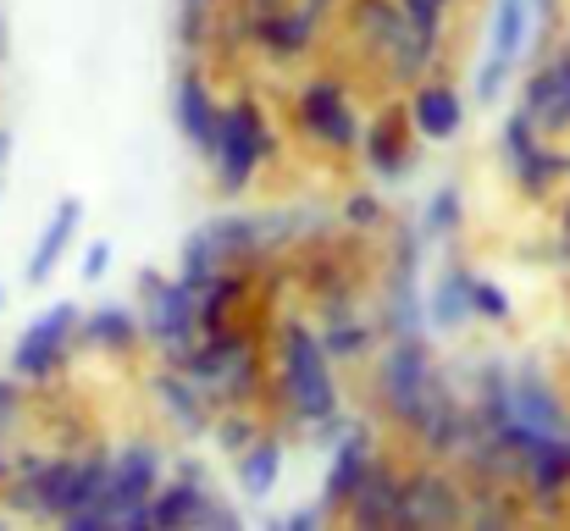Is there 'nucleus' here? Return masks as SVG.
<instances>
[{
	"instance_id": "1",
	"label": "nucleus",
	"mask_w": 570,
	"mask_h": 531,
	"mask_svg": "<svg viewBox=\"0 0 570 531\" xmlns=\"http://www.w3.org/2000/svg\"><path fill=\"white\" fill-rule=\"evenodd\" d=\"M277 399L299 426H322L327 415L344 410L333 360L322 350V338L305 322H283L277 327Z\"/></svg>"
},
{
	"instance_id": "2",
	"label": "nucleus",
	"mask_w": 570,
	"mask_h": 531,
	"mask_svg": "<svg viewBox=\"0 0 570 531\" xmlns=\"http://www.w3.org/2000/svg\"><path fill=\"white\" fill-rule=\"evenodd\" d=\"M438 387H443V371H438L432 344H426L421 333L387 338V350L377 354V404L387 410V421H399V426L410 432Z\"/></svg>"
},
{
	"instance_id": "3",
	"label": "nucleus",
	"mask_w": 570,
	"mask_h": 531,
	"mask_svg": "<svg viewBox=\"0 0 570 531\" xmlns=\"http://www.w3.org/2000/svg\"><path fill=\"white\" fill-rule=\"evenodd\" d=\"M184 371L210 393L216 410L249 404V393H255V382H261V371H255V344H249V333L233 327V322L199 333L194 350L184 354Z\"/></svg>"
},
{
	"instance_id": "4",
	"label": "nucleus",
	"mask_w": 570,
	"mask_h": 531,
	"mask_svg": "<svg viewBox=\"0 0 570 531\" xmlns=\"http://www.w3.org/2000/svg\"><path fill=\"white\" fill-rule=\"evenodd\" d=\"M272 150H277V139H272V122H266V111H261V100H233V106H222V122H216V145H210V167H216V188L222 194H244L255 173L272 161Z\"/></svg>"
},
{
	"instance_id": "5",
	"label": "nucleus",
	"mask_w": 570,
	"mask_h": 531,
	"mask_svg": "<svg viewBox=\"0 0 570 531\" xmlns=\"http://www.w3.org/2000/svg\"><path fill=\"white\" fill-rule=\"evenodd\" d=\"M161 476H167V454L156 443H145V437L122 443L111 454V465H106V488H100V504H95L106 515V527L122 531L150 527V493L161 488Z\"/></svg>"
},
{
	"instance_id": "6",
	"label": "nucleus",
	"mask_w": 570,
	"mask_h": 531,
	"mask_svg": "<svg viewBox=\"0 0 570 531\" xmlns=\"http://www.w3.org/2000/svg\"><path fill=\"white\" fill-rule=\"evenodd\" d=\"M139 338L156 350L161 365H184V354L199 338V305H194L189 283H167L161 272L139 277Z\"/></svg>"
},
{
	"instance_id": "7",
	"label": "nucleus",
	"mask_w": 570,
	"mask_h": 531,
	"mask_svg": "<svg viewBox=\"0 0 570 531\" xmlns=\"http://www.w3.org/2000/svg\"><path fill=\"white\" fill-rule=\"evenodd\" d=\"M532 0H493V17H488V50L476 61V106H493L504 100L510 78L521 72V56L532 45Z\"/></svg>"
},
{
	"instance_id": "8",
	"label": "nucleus",
	"mask_w": 570,
	"mask_h": 531,
	"mask_svg": "<svg viewBox=\"0 0 570 531\" xmlns=\"http://www.w3.org/2000/svg\"><path fill=\"white\" fill-rule=\"evenodd\" d=\"M78 322H83V305H72V299L45 305L11 344V382H50L78 344Z\"/></svg>"
},
{
	"instance_id": "9",
	"label": "nucleus",
	"mask_w": 570,
	"mask_h": 531,
	"mask_svg": "<svg viewBox=\"0 0 570 531\" xmlns=\"http://www.w3.org/2000/svg\"><path fill=\"white\" fill-rule=\"evenodd\" d=\"M294 122L305 128L311 145H322V150H333V156L361 150V117H355V106H350V83H344V78H327V72L305 78L299 95H294Z\"/></svg>"
},
{
	"instance_id": "10",
	"label": "nucleus",
	"mask_w": 570,
	"mask_h": 531,
	"mask_svg": "<svg viewBox=\"0 0 570 531\" xmlns=\"http://www.w3.org/2000/svg\"><path fill=\"white\" fill-rule=\"evenodd\" d=\"M421 227H404L399 233V249L387 260V283H382V327L387 338L399 333H426V294H421Z\"/></svg>"
},
{
	"instance_id": "11",
	"label": "nucleus",
	"mask_w": 570,
	"mask_h": 531,
	"mask_svg": "<svg viewBox=\"0 0 570 531\" xmlns=\"http://www.w3.org/2000/svg\"><path fill=\"white\" fill-rule=\"evenodd\" d=\"M150 399H156V410L167 415V426H173V432H184V437H205V432H210V421H216L210 393L194 382L184 365L156 371V376H150Z\"/></svg>"
},
{
	"instance_id": "12",
	"label": "nucleus",
	"mask_w": 570,
	"mask_h": 531,
	"mask_svg": "<svg viewBox=\"0 0 570 531\" xmlns=\"http://www.w3.org/2000/svg\"><path fill=\"white\" fill-rule=\"evenodd\" d=\"M521 111H532V122L543 134H566L570 128V39L554 45V56L521 83Z\"/></svg>"
},
{
	"instance_id": "13",
	"label": "nucleus",
	"mask_w": 570,
	"mask_h": 531,
	"mask_svg": "<svg viewBox=\"0 0 570 531\" xmlns=\"http://www.w3.org/2000/svg\"><path fill=\"white\" fill-rule=\"evenodd\" d=\"M410 128L426 145H454L465 128V95L449 78H421L410 95Z\"/></svg>"
},
{
	"instance_id": "14",
	"label": "nucleus",
	"mask_w": 570,
	"mask_h": 531,
	"mask_svg": "<svg viewBox=\"0 0 570 531\" xmlns=\"http://www.w3.org/2000/svg\"><path fill=\"white\" fill-rule=\"evenodd\" d=\"M372 460H377L372 426H366V421H350V426L338 432V449H333V465H327V482H322V510H327V515L355 499V488L366 482Z\"/></svg>"
},
{
	"instance_id": "15",
	"label": "nucleus",
	"mask_w": 570,
	"mask_h": 531,
	"mask_svg": "<svg viewBox=\"0 0 570 531\" xmlns=\"http://www.w3.org/2000/svg\"><path fill=\"white\" fill-rule=\"evenodd\" d=\"M454 521H465V493H460L443 471H415V476H404L399 527H454Z\"/></svg>"
},
{
	"instance_id": "16",
	"label": "nucleus",
	"mask_w": 570,
	"mask_h": 531,
	"mask_svg": "<svg viewBox=\"0 0 570 531\" xmlns=\"http://www.w3.org/2000/svg\"><path fill=\"white\" fill-rule=\"evenodd\" d=\"M173 117H178V128H184V139H189L199 156H210V145H216V122H222V100H216V89H210V78L189 67L184 78H178V89H173Z\"/></svg>"
},
{
	"instance_id": "17",
	"label": "nucleus",
	"mask_w": 570,
	"mask_h": 531,
	"mask_svg": "<svg viewBox=\"0 0 570 531\" xmlns=\"http://www.w3.org/2000/svg\"><path fill=\"white\" fill-rule=\"evenodd\" d=\"M78 222H83V199H56V210H50V222H45V233L33 238V249H28V266H22V283L28 288H45L50 277H56V266H61V255L72 249V238H78Z\"/></svg>"
},
{
	"instance_id": "18",
	"label": "nucleus",
	"mask_w": 570,
	"mask_h": 531,
	"mask_svg": "<svg viewBox=\"0 0 570 531\" xmlns=\"http://www.w3.org/2000/svg\"><path fill=\"white\" fill-rule=\"evenodd\" d=\"M399 499H404V471L372 460V471H366V482L355 488V499L344 504V515H350L355 527H399Z\"/></svg>"
},
{
	"instance_id": "19",
	"label": "nucleus",
	"mask_w": 570,
	"mask_h": 531,
	"mask_svg": "<svg viewBox=\"0 0 570 531\" xmlns=\"http://www.w3.org/2000/svg\"><path fill=\"white\" fill-rule=\"evenodd\" d=\"M316 6H277V11H261V22H255V33H261V45H266V56H277V61H299L305 50H311V39H316Z\"/></svg>"
},
{
	"instance_id": "20",
	"label": "nucleus",
	"mask_w": 570,
	"mask_h": 531,
	"mask_svg": "<svg viewBox=\"0 0 570 531\" xmlns=\"http://www.w3.org/2000/svg\"><path fill=\"white\" fill-rule=\"evenodd\" d=\"M471 266H443L426 288V327L432 333H460L471 322Z\"/></svg>"
},
{
	"instance_id": "21",
	"label": "nucleus",
	"mask_w": 570,
	"mask_h": 531,
	"mask_svg": "<svg viewBox=\"0 0 570 531\" xmlns=\"http://www.w3.org/2000/svg\"><path fill=\"white\" fill-rule=\"evenodd\" d=\"M78 344L100 354H128L139 344V305H95L78 322Z\"/></svg>"
},
{
	"instance_id": "22",
	"label": "nucleus",
	"mask_w": 570,
	"mask_h": 531,
	"mask_svg": "<svg viewBox=\"0 0 570 531\" xmlns=\"http://www.w3.org/2000/svg\"><path fill=\"white\" fill-rule=\"evenodd\" d=\"M205 504H210L205 482H189V476L167 482V476H161V488L150 493V527H161V531L199 527V521H205Z\"/></svg>"
},
{
	"instance_id": "23",
	"label": "nucleus",
	"mask_w": 570,
	"mask_h": 531,
	"mask_svg": "<svg viewBox=\"0 0 570 531\" xmlns=\"http://www.w3.org/2000/svg\"><path fill=\"white\" fill-rule=\"evenodd\" d=\"M233 460H238V493L244 499H266L277 488V476H283V443L272 432H255Z\"/></svg>"
},
{
	"instance_id": "24",
	"label": "nucleus",
	"mask_w": 570,
	"mask_h": 531,
	"mask_svg": "<svg viewBox=\"0 0 570 531\" xmlns=\"http://www.w3.org/2000/svg\"><path fill=\"white\" fill-rule=\"evenodd\" d=\"M361 150H366V167H372L382 183H399V177L410 173V150H404V134H399L393 117L361 128Z\"/></svg>"
},
{
	"instance_id": "25",
	"label": "nucleus",
	"mask_w": 570,
	"mask_h": 531,
	"mask_svg": "<svg viewBox=\"0 0 570 531\" xmlns=\"http://www.w3.org/2000/svg\"><path fill=\"white\" fill-rule=\"evenodd\" d=\"M460 222H465V194H460V183H438L432 199H426V210H421V238H426V244H443V238L460 233Z\"/></svg>"
},
{
	"instance_id": "26",
	"label": "nucleus",
	"mask_w": 570,
	"mask_h": 531,
	"mask_svg": "<svg viewBox=\"0 0 570 531\" xmlns=\"http://www.w3.org/2000/svg\"><path fill=\"white\" fill-rule=\"evenodd\" d=\"M316 338H322L327 360H344V365H350V360H361V354L372 350V327H366V322H361L350 305H344V322H338V311H333L327 333H316Z\"/></svg>"
},
{
	"instance_id": "27",
	"label": "nucleus",
	"mask_w": 570,
	"mask_h": 531,
	"mask_svg": "<svg viewBox=\"0 0 570 531\" xmlns=\"http://www.w3.org/2000/svg\"><path fill=\"white\" fill-rule=\"evenodd\" d=\"M538 145H543V128L532 122V111H521V106H515V111L504 117V134H499V156H504L510 177H515V167H521Z\"/></svg>"
},
{
	"instance_id": "28",
	"label": "nucleus",
	"mask_w": 570,
	"mask_h": 531,
	"mask_svg": "<svg viewBox=\"0 0 570 531\" xmlns=\"http://www.w3.org/2000/svg\"><path fill=\"white\" fill-rule=\"evenodd\" d=\"M510 311H515V305H510V294H504L493 277H471V316H476V322L504 327V322H510Z\"/></svg>"
},
{
	"instance_id": "29",
	"label": "nucleus",
	"mask_w": 570,
	"mask_h": 531,
	"mask_svg": "<svg viewBox=\"0 0 570 531\" xmlns=\"http://www.w3.org/2000/svg\"><path fill=\"white\" fill-rule=\"evenodd\" d=\"M399 11L426 33V39H443V17H449V0H399Z\"/></svg>"
},
{
	"instance_id": "30",
	"label": "nucleus",
	"mask_w": 570,
	"mask_h": 531,
	"mask_svg": "<svg viewBox=\"0 0 570 531\" xmlns=\"http://www.w3.org/2000/svg\"><path fill=\"white\" fill-rule=\"evenodd\" d=\"M344 222H350L355 233H372V227L387 222V210H382L377 194H350V199H344Z\"/></svg>"
},
{
	"instance_id": "31",
	"label": "nucleus",
	"mask_w": 570,
	"mask_h": 531,
	"mask_svg": "<svg viewBox=\"0 0 570 531\" xmlns=\"http://www.w3.org/2000/svg\"><path fill=\"white\" fill-rule=\"evenodd\" d=\"M111 272V238H95L89 249H83V260H78V277L83 283H100Z\"/></svg>"
},
{
	"instance_id": "32",
	"label": "nucleus",
	"mask_w": 570,
	"mask_h": 531,
	"mask_svg": "<svg viewBox=\"0 0 570 531\" xmlns=\"http://www.w3.org/2000/svg\"><path fill=\"white\" fill-rule=\"evenodd\" d=\"M11 415H17V387L0 376V432H6V421H11Z\"/></svg>"
},
{
	"instance_id": "33",
	"label": "nucleus",
	"mask_w": 570,
	"mask_h": 531,
	"mask_svg": "<svg viewBox=\"0 0 570 531\" xmlns=\"http://www.w3.org/2000/svg\"><path fill=\"white\" fill-rule=\"evenodd\" d=\"M322 515H327V510H294V515H288V527H294V531H299V527H316Z\"/></svg>"
},
{
	"instance_id": "34",
	"label": "nucleus",
	"mask_w": 570,
	"mask_h": 531,
	"mask_svg": "<svg viewBox=\"0 0 570 531\" xmlns=\"http://www.w3.org/2000/svg\"><path fill=\"white\" fill-rule=\"evenodd\" d=\"M11 476V443H6V432H0V482Z\"/></svg>"
},
{
	"instance_id": "35",
	"label": "nucleus",
	"mask_w": 570,
	"mask_h": 531,
	"mask_svg": "<svg viewBox=\"0 0 570 531\" xmlns=\"http://www.w3.org/2000/svg\"><path fill=\"white\" fill-rule=\"evenodd\" d=\"M6 161H11V134L0 128V183H6Z\"/></svg>"
},
{
	"instance_id": "36",
	"label": "nucleus",
	"mask_w": 570,
	"mask_h": 531,
	"mask_svg": "<svg viewBox=\"0 0 570 531\" xmlns=\"http://www.w3.org/2000/svg\"><path fill=\"white\" fill-rule=\"evenodd\" d=\"M532 11H538V17H549V11H554V0H532Z\"/></svg>"
},
{
	"instance_id": "37",
	"label": "nucleus",
	"mask_w": 570,
	"mask_h": 531,
	"mask_svg": "<svg viewBox=\"0 0 570 531\" xmlns=\"http://www.w3.org/2000/svg\"><path fill=\"white\" fill-rule=\"evenodd\" d=\"M0 56H6V22H0Z\"/></svg>"
},
{
	"instance_id": "38",
	"label": "nucleus",
	"mask_w": 570,
	"mask_h": 531,
	"mask_svg": "<svg viewBox=\"0 0 570 531\" xmlns=\"http://www.w3.org/2000/svg\"><path fill=\"white\" fill-rule=\"evenodd\" d=\"M0 305H6V288H0Z\"/></svg>"
},
{
	"instance_id": "39",
	"label": "nucleus",
	"mask_w": 570,
	"mask_h": 531,
	"mask_svg": "<svg viewBox=\"0 0 570 531\" xmlns=\"http://www.w3.org/2000/svg\"><path fill=\"white\" fill-rule=\"evenodd\" d=\"M566 233H570V216H566Z\"/></svg>"
},
{
	"instance_id": "40",
	"label": "nucleus",
	"mask_w": 570,
	"mask_h": 531,
	"mask_svg": "<svg viewBox=\"0 0 570 531\" xmlns=\"http://www.w3.org/2000/svg\"><path fill=\"white\" fill-rule=\"evenodd\" d=\"M0 521H6V510H0Z\"/></svg>"
}]
</instances>
